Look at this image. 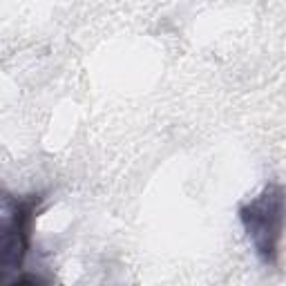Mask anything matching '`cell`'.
Wrapping results in <instances>:
<instances>
[{
  "label": "cell",
  "mask_w": 286,
  "mask_h": 286,
  "mask_svg": "<svg viewBox=\"0 0 286 286\" xmlns=\"http://www.w3.org/2000/svg\"><path fill=\"white\" fill-rule=\"evenodd\" d=\"M241 219L248 233L253 235L259 253L269 259L275 253V244L282 230V190L279 188L266 190L259 199H255L241 210Z\"/></svg>",
  "instance_id": "1"
}]
</instances>
